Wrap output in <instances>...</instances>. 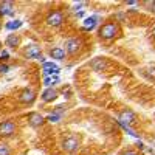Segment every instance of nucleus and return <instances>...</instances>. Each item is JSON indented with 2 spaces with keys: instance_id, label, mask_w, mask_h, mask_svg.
Returning a JSON list of instances; mask_svg holds the SVG:
<instances>
[{
  "instance_id": "1",
  "label": "nucleus",
  "mask_w": 155,
  "mask_h": 155,
  "mask_svg": "<svg viewBox=\"0 0 155 155\" xmlns=\"http://www.w3.org/2000/svg\"><path fill=\"white\" fill-rule=\"evenodd\" d=\"M116 34H118V27H116V23H113V22H107L99 28V37L104 39V41H110V39H113Z\"/></svg>"
},
{
  "instance_id": "2",
  "label": "nucleus",
  "mask_w": 155,
  "mask_h": 155,
  "mask_svg": "<svg viewBox=\"0 0 155 155\" xmlns=\"http://www.w3.org/2000/svg\"><path fill=\"white\" fill-rule=\"evenodd\" d=\"M25 56L30 58V59H39V61L44 62V64L47 62L45 58H44L42 53H41V48H39L37 45H34V44H31V45L27 47V50H25Z\"/></svg>"
},
{
  "instance_id": "3",
  "label": "nucleus",
  "mask_w": 155,
  "mask_h": 155,
  "mask_svg": "<svg viewBox=\"0 0 155 155\" xmlns=\"http://www.w3.org/2000/svg\"><path fill=\"white\" fill-rule=\"evenodd\" d=\"M16 134V124L12 121H3L0 123V137H11Z\"/></svg>"
},
{
  "instance_id": "4",
  "label": "nucleus",
  "mask_w": 155,
  "mask_h": 155,
  "mask_svg": "<svg viewBox=\"0 0 155 155\" xmlns=\"http://www.w3.org/2000/svg\"><path fill=\"white\" fill-rule=\"evenodd\" d=\"M81 45H82L81 39H76V37L68 39V41L65 42V51H67L68 54H76L78 51L81 50Z\"/></svg>"
},
{
  "instance_id": "5",
  "label": "nucleus",
  "mask_w": 155,
  "mask_h": 155,
  "mask_svg": "<svg viewBox=\"0 0 155 155\" xmlns=\"http://www.w3.org/2000/svg\"><path fill=\"white\" fill-rule=\"evenodd\" d=\"M62 22H64V16L61 11H51L47 17V23L50 27H59V25H62Z\"/></svg>"
},
{
  "instance_id": "6",
  "label": "nucleus",
  "mask_w": 155,
  "mask_h": 155,
  "mask_svg": "<svg viewBox=\"0 0 155 155\" xmlns=\"http://www.w3.org/2000/svg\"><path fill=\"white\" fill-rule=\"evenodd\" d=\"M62 147H64L65 152H74V150H78V147H79V140H78L76 137H68V138L64 140Z\"/></svg>"
},
{
  "instance_id": "7",
  "label": "nucleus",
  "mask_w": 155,
  "mask_h": 155,
  "mask_svg": "<svg viewBox=\"0 0 155 155\" xmlns=\"http://www.w3.org/2000/svg\"><path fill=\"white\" fill-rule=\"evenodd\" d=\"M28 121H30V126L31 127H41L45 123V118L39 112H31L28 115Z\"/></svg>"
},
{
  "instance_id": "8",
  "label": "nucleus",
  "mask_w": 155,
  "mask_h": 155,
  "mask_svg": "<svg viewBox=\"0 0 155 155\" xmlns=\"http://www.w3.org/2000/svg\"><path fill=\"white\" fill-rule=\"evenodd\" d=\"M36 99V93L33 92L31 88H25L23 92L19 95V101L22 104H31V102Z\"/></svg>"
},
{
  "instance_id": "9",
  "label": "nucleus",
  "mask_w": 155,
  "mask_h": 155,
  "mask_svg": "<svg viewBox=\"0 0 155 155\" xmlns=\"http://www.w3.org/2000/svg\"><path fill=\"white\" fill-rule=\"evenodd\" d=\"M42 71H44L45 76H48V74H56L58 76L61 68L56 65L54 62H45V64H42Z\"/></svg>"
},
{
  "instance_id": "10",
  "label": "nucleus",
  "mask_w": 155,
  "mask_h": 155,
  "mask_svg": "<svg viewBox=\"0 0 155 155\" xmlns=\"http://www.w3.org/2000/svg\"><path fill=\"white\" fill-rule=\"evenodd\" d=\"M58 90L53 88V87H48L44 90V93H42V101L44 102H53L56 98H58Z\"/></svg>"
},
{
  "instance_id": "11",
  "label": "nucleus",
  "mask_w": 155,
  "mask_h": 155,
  "mask_svg": "<svg viewBox=\"0 0 155 155\" xmlns=\"http://www.w3.org/2000/svg\"><path fill=\"white\" fill-rule=\"evenodd\" d=\"M120 121L121 123H124V124H134L135 123V113L132 112V110H123L121 113H120Z\"/></svg>"
},
{
  "instance_id": "12",
  "label": "nucleus",
  "mask_w": 155,
  "mask_h": 155,
  "mask_svg": "<svg viewBox=\"0 0 155 155\" xmlns=\"http://www.w3.org/2000/svg\"><path fill=\"white\" fill-rule=\"evenodd\" d=\"M107 61L106 59H101V58H96L92 61V64H90V67H92L95 71H102V70H106L107 68Z\"/></svg>"
},
{
  "instance_id": "13",
  "label": "nucleus",
  "mask_w": 155,
  "mask_h": 155,
  "mask_svg": "<svg viewBox=\"0 0 155 155\" xmlns=\"http://www.w3.org/2000/svg\"><path fill=\"white\" fill-rule=\"evenodd\" d=\"M12 14H14V5L11 2L0 3V16H12Z\"/></svg>"
},
{
  "instance_id": "14",
  "label": "nucleus",
  "mask_w": 155,
  "mask_h": 155,
  "mask_svg": "<svg viewBox=\"0 0 155 155\" xmlns=\"http://www.w3.org/2000/svg\"><path fill=\"white\" fill-rule=\"evenodd\" d=\"M98 17L96 16H93V17H87L85 20H84V25H82V30L84 31H92V30H95V27L98 25Z\"/></svg>"
},
{
  "instance_id": "15",
  "label": "nucleus",
  "mask_w": 155,
  "mask_h": 155,
  "mask_svg": "<svg viewBox=\"0 0 155 155\" xmlns=\"http://www.w3.org/2000/svg\"><path fill=\"white\" fill-rule=\"evenodd\" d=\"M5 44H6V47H9V48H17V47L20 45V37H19L17 34H8Z\"/></svg>"
},
{
  "instance_id": "16",
  "label": "nucleus",
  "mask_w": 155,
  "mask_h": 155,
  "mask_svg": "<svg viewBox=\"0 0 155 155\" xmlns=\"http://www.w3.org/2000/svg\"><path fill=\"white\" fill-rule=\"evenodd\" d=\"M50 56L56 59V61H64V58H65V51H64L61 47H54L50 50Z\"/></svg>"
},
{
  "instance_id": "17",
  "label": "nucleus",
  "mask_w": 155,
  "mask_h": 155,
  "mask_svg": "<svg viewBox=\"0 0 155 155\" xmlns=\"http://www.w3.org/2000/svg\"><path fill=\"white\" fill-rule=\"evenodd\" d=\"M20 27H22V20H12V22L5 23V28L9 30V31H14V30L20 28Z\"/></svg>"
},
{
  "instance_id": "18",
  "label": "nucleus",
  "mask_w": 155,
  "mask_h": 155,
  "mask_svg": "<svg viewBox=\"0 0 155 155\" xmlns=\"http://www.w3.org/2000/svg\"><path fill=\"white\" fill-rule=\"evenodd\" d=\"M54 82H59V78H58V76H54V78H53V76H51V78H50V76H45V79H44V85L50 87V85H53Z\"/></svg>"
},
{
  "instance_id": "19",
  "label": "nucleus",
  "mask_w": 155,
  "mask_h": 155,
  "mask_svg": "<svg viewBox=\"0 0 155 155\" xmlns=\"http://www.w3.org/2000/svg\"><path fill=\"white\" fill-rule=\"evenodd\" d=\"M0 155H9V147L3 143H0Z\"/></svg>"
},
{
  "instance_id": "20",
  "label": "nucleus",
  "mask_w": 155,
  "mask_h": 155,
  "mask_svg": "<svg viewBox=\"0 0 155 155\" xmlns=\"http://www.w3.org/2000/svg\"><path fill=\"white\" fill-rule=\"evenodd\" d=\"M47 120L51 121V123H58V121H59V115H56V113H54V115H50Z\"/></svg>"
},
{
  "instance_id": "21",
  "label": "nucleus",
  "mask_w": 155,
  "mask_h": 155,
  "mask_svg": "<svg viewBox=\"0 0 155 155\" xmlns=\"http://www.w3.org/2000/svg\"><path fill=\"white\" fill-rule=\"evenodd\" d=\"M9 70V67L6 65V64H0V74H3V73H6Z\"/></svg>"
},
{
  "instance_id": "22",
  "label": "nucleus",
  "mask_w": 155,
  "mask_h": 155,
  "mask_svg": "<svg viewBox=\"0 0 155 155\" xmlns=\"http://www.w3.org/2000/svg\"><path fill=\"white\" fill-rule=\"evenodd\" d=\"M123 155H137L135 152H132V150H127V152H124Z\"/></svg>"
},
{
  "instance_id": "23",
  "label": "nucleus",
  "mask_w": 155,
  "mask_h": 155,
  "mask_svg": "<svg viewBox=\"0 0 155 155\" xmlns=\"http://www.w3.org/2000/svg\"><path fill=\"white\" fill-rule=\"evenodd\" d=\"M150 11L155 14V0H153V3H152V6H150Z\"/></svg>"
},
{
  "instance_id": "24",
  "label": "nucleus",
  "mask_w": 155,
  "mask_h": 155,
  "mask_svg": "<svg viewBox=\"0 0 155 155\" xmlns=\"http://www.w3.org/2000/svg\"><path fill=\"white\" fill-rule=\"evenodd\" d=\"M3 58H5V59L8 58V53H6V51H3V53H2V59H3Z\"/></svg>"
},
{
  "instance_id": "25",
  "label": "nucleus",
  "mask_w": 155,
  "mask_h": 155,
  "mask_svg": "<svg viewBox=\"0 0 155 155\" xmlns=\"http://www.w3.org/2000/svg\"><path fill=\"white\" fill-rule=\"evenodd\" d=\"M152 36H153V37H155V27H153V28H152Z\"/></svg>"
},
{
  "instance_id": "26",
  "label": "nucleus",
  "mask_w": 155,
  "mask_h": 155,
  "mask_svg": "<svg viewBox=\"0 0 155 155\" xmlns=\"http://www.w3.org/2000/svg\"><path fill=\"white\" fill-rule=\"evenodd\" d=\"M0 30H2V22H0Z\"/></svg>"
},
{
  "instance_id": "27",
  "label": "nucleus",
  "mask_w": 155,
  "mask_h": 155,
  "mask_svg": "<svg viewBox=\"0 0 155 155\" xmlns=\"http://www.w3.org/2000/svg\"><path fill=\"white\" fill-rule=\"evenodd\" d=\"M0 48H2V42H0Z\"/></svg>"
}]
</instances>
